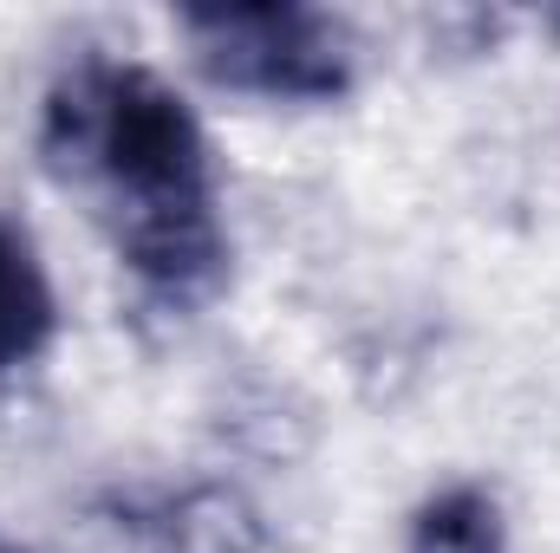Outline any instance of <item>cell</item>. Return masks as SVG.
<instances>
[{
    "label": "cell",
    "instance_id": "obj_3",
    "mask_svg": "<svg viewBox=\"0 0 560 553\" xmlns=\"http://www.w3.org/2000/svg\"><path fill=\"white\" fill-rule=\"evenodd\" d=\"M52 339V286L39 274L33 248L0 222V372L39 358Z\"/></svg>",
    "mask_w": 560,
    "mask_h": 553
},
{
    "label": "cell",
    "instance_id": "obj_5",
    "mask_svg": "<svg viewBox=\"0 0 560 553\" xmlns=\"http://www.w3.org/2000/svg\"><path fill=\"white\" fill-rule=\"evenodd\" d=\"M0 553H20V548H7V541H0Z\"/></svg>",
    "mask_w": 560,
    "mask_h": 553
},
{
    "label": "cell",
    "instance_id": "obj_4",
    "mask_svg": "<svg viewBox=\"0 0 560 553\" xmlns=\"http://www.w3.org/2000/svg\"><path fill=\"white\" fill-rule=\"evenodd\" d=\"M411 553H502V508L489 489L456 482L430 495L411 521Z\"/></svg>",
    "mask_w": 560,
    "mask_h": 553
},
{
    "label": "cell",
    "instance_id": "obj_1",
    "mask_svg": "<svg viewBox=\"0 0 560 553\" xmlns=\"http://www.w3.org/2000/svg\"><path fill=\"white\" fill-rule=\"evenodd\" d=\"M39 150L66 183H92L105 196L118 255L156 299L196 306L215 293L229 242L215 222L209 138L176 85H163L150 66L92 52L46 92Z\"/></svg>",
    "mask_w": 560,
    "mask_h": 553
},
{
    "label": "cell",
    "instance_id": "obj_2",
    "mask_svg": "<svg viewBox=\"0 0 560 553\" xmlns=\"http://www.w3.org/2000/svg\"><path fill=\"white\" fill-rule=\"evenodd\" d=\"M196 66L255 98H339L352 85V33L319 7H183Z\"/></svg>",
    "mask_w": 560,
    "mask_h": 553
}]
</instances>
